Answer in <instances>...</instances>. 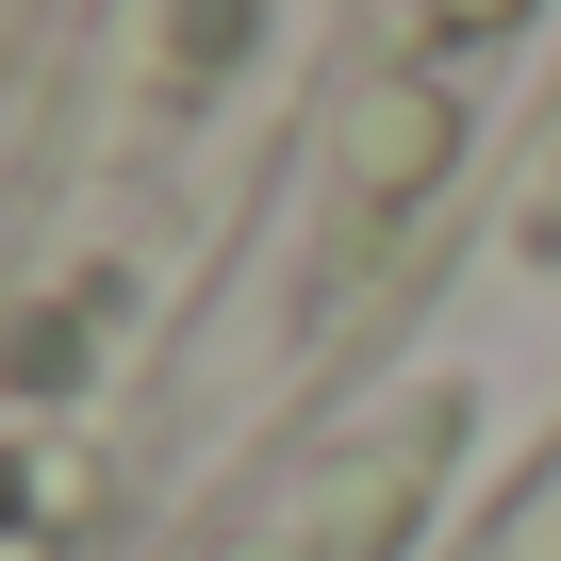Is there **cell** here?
I'll list each match as a JSON object with an SVG mask.
<instances>
[{
  "label": "cell",
  "instance_id": "1",
  "mask_svg": "<svg viewBox=\"0 0 561 561\" xmlns=\"http://www.w3.org/2000/svg\"><path fill=\"white\" fill-rule=\"evenodd\" d=\"M430 149H446V100H380L364 116V182H413Z\"/></svg>",
  "mask_w": 561,
  "mask_h": 561
}]
</instances>
